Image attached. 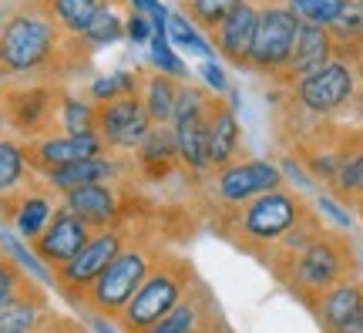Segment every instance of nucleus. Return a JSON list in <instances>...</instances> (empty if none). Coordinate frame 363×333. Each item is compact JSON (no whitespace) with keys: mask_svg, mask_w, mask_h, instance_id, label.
<instances>
[{"mask_svg":"<svg viewBox=\"0 0 363 333\" xmlns=\"http://www.w3.org/2000/svg\"><path fill=\"white\" fill-rule=\"evenodd\" d=\"M91 65V48L54 24L38 0H17L0 27V77L57 81Z\"/></svg>","mask_w":363,"mask_h":333,"instance_id":"1","label":"nucleus"},{"mask_svg":"<svg viewBox=\"0 0 363 333\" xmlns=\"http://www.w3.org/2000/svg\"><path fill=\"white\" fill-rule=\"evenodd\" d=\"M310 209V199L286 182L283 189L266 192L259 199H249L233 209H216V212H208V219L225 243H233L239 253L256 256L262 263Z\"/></svg>","mask_w":363,"mask_h":333,"instance_id":"2","label":"nucleus"},{"mask_svg":"<svg viewBox=\"0 0 363 333\" xmlns=\"http://www.w3.org/2000/svg\"><path fill=\"white\" fill-rule=\"evenodd\" d=\"M286 293H293L299 303H310L313 296L326 293L330 286L360 276V256L350 232L340 226H326L316 239L303 246L299 253L266 266Z\"/></svg>","mask_w":363,"mask_h":333,"instance_id":"3","label":"nucleus"},{"mask_svg":"<svg viewBox=\"0 0 363 333\" xmlns=\"http://www.w3.org/2000/svg\"><path fill=\"white\" fill-rule=\"evenodd\" d=\"M169 253V243L162 229H155L148 219L138 216L135 232L125 243V249L111 259V266L101 273V280L91 286V293L84 296L81 310L88 317H104V320H118L121 310L128 307V300L138 293V286L148 280V273L158 266V259Z\"/></svg>","mask_w":363,"mask_h":333,"instance_id":"4","label":"nucleus"},{"mask_svg":"<svg viewBox=\"0 0 363 333\" xmlns=\"http://www.w3.org/2000/svg\"><path fill=\"white\" fill-rule=\"evenodd\" d=\"M202 280L199 269L189 256H182L175 249H169L158 259V266L148 273V280L138 286V293L128 300V307L118 317V330L121 333H145L152 330L165 313L179 307L185 296L192 293V286Z\"/></svg>","mask_w":363,"mask_h":333,"instance_id":"5","label":"nucleus"},{"mask_svg":"<svg viewBox=\"0 0 363 333\" xmlns=\"http://www.w3.org/2000/svg\"><path fill=\"white\" fill-rule=\"evenodd\" d=\"M57 81H4L0 84V115L13 138L34 141L57 131V111L65 98Z\"/></svg>","mask_w":363,"mask_h":333,"instance_id":"6","label":"nucleus"},{"mask_svg":"<svg viewBox=\"0 0 363 333\" xmlns=\"http://www.w3.org/2000/svg\"><path fill=\"white\" fill-rule=\"evenodd\" d=\"M142 216V209L128 216L125 222H118V226H108V229H98L91 236L84 249H81L78 256L71 259L67 266L54 269V290L65 296L71 307H78L84 303V296L91 293V286L101 280V273L111 266V259L125 249V243L131 239V232H135V222Z\"/></svg>","mask_w":363,"mask_h":333,"instance_id":"7","label":"nucleus"},{"mask_svg":"<svg viewBox=\"0 0 363 333\" xmlns=\"http://www.w3.org/2000/svg\"><path fill=\"white\" fill-rule=\"evenodd\" d=\"M283 91L293 102V108H299L313 121H330L337 115H350V104L357 98V61L333 58L326 67L299 77L296 84H289Z\"/></svg>","mask_w":363,"mask_h":333,"instance_id":"8","label":"nucleus"},{"mask_svg":"<svg viewBox=\"0 0 363 333\" xmlns=\"http://www.w3.org/2000/svg\"><path fill=\"white\" fill-rule=\"evenodd\" d=\"M299 34V21L286 11L279 0H259V21H256V38L249 48L246 71L266 77V81H279L293 58Z\"/></svg>","mask_w":363,"mask_h":333,"instance_id":"9","label":"nucleus"},{"mask_svg":"<svg viewBox=\"0 0 363 333\" xmlns=\"http://www.w3.org/2000/svg\"><path fill=\"white\" fill-rule=\"evenodd\" d=\"M283 185L286 175L276 162H269V158H239L233 165L216 168L202 189L208 192V202H212L208 212H216V209H233V205H242L249 199L276 192Z\"/></svg>","mask_w":363,"mask_h":333,"instance_id":"10","label":"nucleus"},{"mask_svg":"<svg viewBox=\"0 0 363 333\" xmlns=\"http://www.w3.org/2000/svg\"><path fill=\"white\" fill-rule=\"evenodd\" d=\"M138 202L142 199L135 192V182H98V185H84V189L61 195V205L71 209L94 232L118 226L128 216H135L142 209Z\"/></svg>","mask_w":363,"mask_h":333,"instance_id":"11","label":"nucleus"},{"mask_svg":"<svg viewBox=\"0 0 363 333\" xmlns=\"http://www.w3.org/2000/svg\"><path fill=\"white\" fill-rule=\"evenodd\" d=\"M152 129L155 125H152V118H148L138 94H125L118 102L94 104V131H98V138L104 141L108 152L131 155L148 138Z\"/></svg>","mask_w":363,"mask_h":333,"instance_id":"12","label":"nucleus"},{"mask_svg":"<svg viewBox=\"0 0 363 333\" xmlns=\"http://www.w3.org/2000/svg\"><path fill=\"white\" fill-rule=\"evenodd\" d=\"M306 310L323 333H363V276H350L313 296Z\"/></svg>","mask_w":363,"mask_h":333,"instance_id":"13","label":"nucleus"},{"mask_svg":"<svg viewBox=\"0 0 363 333\" xmlns=\"http://www.w3.org/2000/svg\"><path fill=\"white\" fill-rule=\"evenodd\" d=\"M91 236H94V229L91 226H84L71 209H57L54 212V219L48 222V229L40 232L34 243H27L30 249H34V256L44 263V266L51 269H61V266H67L71 259L78 256L81 249H84V243H88Z\"/></svg>","mask_w":363,"mask_h":333,"instance_id":"14","label":"nucleus"},{"mask_svg":"<svg viewBox=\"0 0 363 333\" xmlns=\"http://www.w3.org/2000/svg\"><path fill=\"white\" fill-rule=\"evenodd\" d=\"M4 216L11 222V229L24 239V243H34L40 232L48 229V222L54 219V212L61 209V195L51 192L40 179H34L27 189H21L17 195L4 199L0 202Z\"/></svg>","mask_w":363,"mask_h":333,"instance_id":"15","label":"nucleus"},{"mask_svg":"<svg viewBox=\"0 0 363 333\" xmlns=\"http://www.w3.org/2000/svg\"><path fill=\"white\" fill-rule=\"evenodd\" d=\"M229 327L225 323V313H222L219 300L212 296L206 283L199 280L192 286V293L182 300L179 307L165 313L162 320L145 333H222Z\"/></svg>","mask_w":363,"mask_h":333,"instance_id":"16","label":"nucleus"},{"mask_svg":"<svg viewBox=\"0 0 363 333\" xmlns=\"http://www.w3.org/2000/svg\"><path fill=\"white\" fill-rule=\"evenodd\" d=\"M27 162L34 172H51V168L71 165V162H84V158H94V155H104V141L98 135H44V138L24 141Z\"/></svg>","mask_w":363,"mask_h":333,"instance_id":"17","label":"nucleus"},{"mask_svg":"<svg viewBox=\"0 0 363 333\" xmlns=\"http://www.w3.org/2000/svg\"><path fill=\"white\" fill-rule=\"evenodd\" d=\"M246 158L242 148V125L235 115V102L229 94H212V111H208V165L225 168Z\"/></svg>","mask_w":363,"mask_h":333,"instance_id":"18","label":"nucleus"},{"mask_svg":"<svg viewBox=\"0 0 363 333\" xmlns=\"http://www.w3.org/2000/svg\"><path fill=\"white\" fill-rule=\"evenodd\" d=\"M256 21H259V0H246L242 7H235L229 17H222L219 24L208 31V44L233 67L246 71L249 48H252V38H256Z\"/></svg>","mask_w":363,"mask_h":333,"instance_id":"19","label":"nucleus"},{"mask_svg":"<svg viewBox=\"0 0 363 333\" xmlns=\"http://www.w3.org/2000/svg\"><path fill=\"white\" fill-rule=\"evenodd\" d=\"M131 165H135V179L145 182H165L182 168L179 162V141L169 125H155L148 131V138L131 152Z\"/></svg>","mask_w":363,"mask_h":333,"instance_id":"20","label":"nucleus"},{"mask_svg":"<svg viewBox=\"0 0 363 333\" xmlns=\"http://www.w3.org/2000/svg\"><path fill=\"white\" fill-rule=\"evenodd\" d=\"M333 58H337V44H333V38H330L326 27L299 24L293 58H289V65H286L283 77H279L276 84H279V88H289V84H296L299 77H306V75H313V71L326 67Z\"/></svg>","mask_w":363,"mask_h":333,"instance_id":"21","label":"nucleus"},{"mask_svg":"<svg viewBox=\"0 0 363 333\" xmlns=\"http://www.w3.org/2000/svg\"><path fill=\"white\" fill-rule=\"evenodd\" d=\"M51 313L48 307V293L40 283H27L21 293L7 296L0 303V333H34Z\"/></svg>","mask_w":363,"mask_h":333,"instance_id":"22","label":"nucleus"},{"mask_svg":"<svg viewBox=\"0 0 363 333\" xmlns=\"http://www.w3.org/2000/svg\"><path fill=\"white\" fill-rule=\"evenodd\" d=\"M189 81H175L169 75H158L152 67H138V98H142L145 111L152 118V125H172L179 94Z\"/></svg>","mask_w":363,"mask_h":333,"instance_id":"23","label":"nucleus"},{"mask_svg":"<svg viewBox=\"0 0 363 333\" xmlns=\"http://www.w3.org/2000/svg\"><path fill=\"white\" fill-rule=\"evenodd\" d=\"M333 199H340L343 205H357L363 202V129H353V138L347 145V155L340 162L337 182L330 189Z\"/></svg>","mask_w":363,"mask_h":333,"instance_id":"24","label":"nucleus"},{"mask_svg":"<svg viewBox=\"0 0 363 333\" xmlns=\"http://www.w3.org/2000/svg\"><path fill=\"white\" fill-rule=\"evenodd\" d=\"M34 179H38V172L27 162L24 141L0 135V202L17 195L21 189H27Z\"/></svg>","mask_w":363,"mask_h":333,"instance_id":"25","label":"nucleus"},{"mask_svg":"<svg viewBox=\"0 0 363 333\" xmlns=\"http://www.w3.org/2000/svg\"><path fill=\"white\" fill-rule=\"evenodd\" d=\"M330 38L337 44V58L347 61H363V0H347L343 11L333 24L326 27Z\"/></svg>","mask_w":363,"mask_h":333,"instance_id":"26","label":"nucleus"},{"mask_svg":"<svg viewBox=\"0 0 363 333\" xmlns=\"http://www.w3.org/2000/svg\"><path fill=\"white\" fill-rule=\"evenodd\" d=\"M38 4L48 11V17L54 24L61 27L65 34H71V38H81L91 27V21L98 17V11L104 7L101 0H38Z\"/></svg>","mask_w":363,"mask_h":333,"instance_id":"27","label":"nucleus"},{"mask_svg":"<svg viewBox=\"0 0 363 333\" xmlns=\"http://www.w3.org/2000/svg\"><path fill=\"white\" fill-rule=\"evenodd\" d=\"M57 131L61 135H98L94 131V104L88 98H78L65 91L61 111H57Z\"/></svg>","mask_w":363,"mask_h":333,"instance_id":"28","label":"nucleus"},{"mask_svg":"<svg viewBox=\"0 0 363 333\" xmlns=\"http://www.w3.org/2000/svg\"><path fill=\"white\" fill-rule=\"evenodd\" d=\"M0 249H4V253H7V256H11L17 266L24 269V273L34 283H54V273H51V269L44 266V263L34 256V249H30V246H24V239H21V236H17L13 229H7V226L0 229Z\"/></svg>","mask_w":363,"mask_h":333,"instance_id":"29","label":"nucleus"},{"mask_svg":"<svg viewBox=\"0 0 363 333\" xmlns=\"http://www.w3.org/2000/svg\"><path fill=\"white\" fill-rule=\"evenodd\" d=\"M125 94H138V71H111V75H101L91 81L88 88V102L91 104H108L118 102Z\"/></svg>","mask_w":363,"mask_h":333,"instance_id":"30","label":"nucleus"},{"mask_svg":"<svg viewBox=\"0 0 363 333\" xmlns=\"http://www.w3.org/2000/svg\"><path fill=\"white\" fill-rule=\"evenodd\" d=\"M242 4L246 0H189V4H182L179 11L208 38V31L219 24L222 17H229L235 7H242Z\"/></svg>","mask_w":363,"mask_h":333,"instance_id":"31","label":"nucleus"},{"mask_svg":"<svg viewBox=\"0 0 363 333\" xmlns=\"http://www.w3.org/2000/svg\"><path fill=\"white\" fill-rule=\"evenodd\" d=\"M165 38H169V44L182 48V51L202 54V58H208V51H212V44L202 40V31H199V27H195L182 11L169 13V21H165Z\"/></svg>","mask_w":363,"mask_h":333,"instance_id":"32","label":"nucleus"},{"mask_svg":"<svg viewBox=\"0 0 363 333\" xmlns=\"http://www.w3.org/2000/svg\"><path fill=\"white\" fill-rule=\"evenodd\" d=\"M148 67L158 71V75L175 77V81H189V67H185V61L179 58V51L169 44L165 34H155L148 40Z\"/></svg>","mask_w":363,"mask_h":333,"instance_id":"33","label":"nucleus"},{"mask_svg":"<svg viewBox=\"0 0 363 333\" xmlns=\"http://www.w3.org/2000/svg\"><path fill=\"white\" fill-rule=\"evenodd\" d=\"M121 38H125V21H121V13H115V7H101L98 17L91 21V27L81 34V40L88 44L91 51L104 48V44H115Z\"/></svg>","mask_w":363,"mask_h":333,"instance_id":"34","label":"nucleus"},{"mask_svg":"<svg viewBox=\"0 0 363 333\" xmlns=\"http://www.w3.org/2000/svg\"><path fill=\"white\" fill-rule=\"evenodd\" d=\"M27 283H30V276H27L24 269L17 266L4 249H0V303L7 300V296H13V293H21Z\"/></svg>","mask_w":363,"mask_h":333,"instance_id":"35","label":"nucleus"},{"mask_svg":"<svg viewBox=\"0 0 363 333\" xmlns=\"http://www.w3.org/2000/svg\"><path fill=\"white\" fill-rule=\"evenodd\" d=\"M152 38H155L152 17H148V13H135V11H131L128 17H125V40H131V44H148Z\"/></svg>","mask_w":363,"mask_h":333,"instance_id":"36","label":"nucleus"},{"mask_svg":"<svg viewBox=\"0 0 363 333\" xmlns=\"http://www.w3.org/2000/svg\"><path fill=\"white\" fill-rule=\"evenodd\" d=\"M34 333H91L88 327H81L78 320H71V317H61V313H48L44 317V323H40Z\"/></svg>","mask_w":363,"mask_h":333,"instance_id":"37","label":"nucleus"},{"mask_svg":"<svg viewBox=\"0 0 363 333\" xmlns=\"http://www.w3.org/2000/svg\"><path fill=\"white\" fill-rule=\"evenodd\" d=\"M202 81H206V88L212 91V94H229V77H225V71H222L216 61H206V65H202Z\"/></svg>","mask_w":363,"mask_h":333,"instance_id":"38","label":"nucleus"},{"mask_svg":"<svg viewBox=\"0 0 363 333\" xmlns=\"http://www.w3.org/2000/svg\"><path fill=\"white\" fill-rule=\"evenodd\" d=\"M88 323H91V330L94 333H121L115 320H104V317H88Z\"/></svg>","mask_w":363,"mask_h":333,"instance_id":"39","label":"nucleus"},{"mask_svg":"<svg viewBox=\"0 0 363 333\" xmlns=\"http://www.w3.org/2000/svg\"><path fill=\"white\" fill-rule=\"evenodd\" d=\"M128 7L135 13H152L158 7V0H128Z\"/></svg>","mask_w":363,"mask_h":333,"instance_id":"40","label":"nucleus"},{"mask_svg":"<svg viewBox=\"0 0 363 333\" xmlns=\"http://www.w3.org/2000/svg\"><path fill=\"white\" fill-rule=\"evenodd\" d=\"M104 7H121V4H128V0H101Z\"/></svg>","mask_w":363,"mask_h":333,"instance_id":"41","label":"nucleus"},{"mask_svg":"<svg viewBox=\"0 0 363 333\" xmlns=\"http://www.w3.org/2000/svg\"><path fill=\"white\" fill-rule=\"evenodd\" d=\"M13 4H17V0H0V11H11Z\"/></svg>","mask_w":363,"mask_h":333,"instance_id":"42","label":"nucleus"},{"mask_svg":"<svg viewBox=\"0 0 363 333\" xmlns=\"http://www.w3.org/2000/svg\"><path fill=\"white\" fill-rule=\"evenodd\" d=\"M357 216H360V219H363V202H360V205H357Z\"/></svg>","mask_w":363,"mask_h":333,"instance_id":"43","label":"nucleus"},{"mask_svg":"<svg viewBox=\"0 0 363 333\" xmlns=\"http://www.w3.org/2000/svg\"><path fill=\"white\" fill-rule=\"evenodd\" d=\"M222 333H233V327H225V330H222Z\"/></svg>","mask_w":363,"mask_h":333,"instance_id":"44","label":"nucleus"},{"mask_svg":"<svg viewBox=\"0 0 363 333\" xmlns=\"http://www.w3.org/2000/svg\"><path fill=\"white\" fill-rule=\"evenodd\" d=\"M182 4H189V0H179V7H182Z\"/></svg>","mask_w":363,"mask_h":333,"instance_id":"45","label":"nucleus"}]
</instances>
